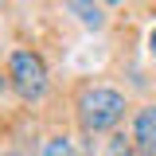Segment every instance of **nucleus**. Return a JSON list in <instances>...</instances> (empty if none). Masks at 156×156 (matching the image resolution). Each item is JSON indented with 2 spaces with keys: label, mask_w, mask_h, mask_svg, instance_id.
Here are the masks:
<instances>
[{
  "label": "nucleus",
  "mask_w": 156,
  "mask_h": 156,
  "mask_svg": "<svg viewBox=\"0 0 156 156\" xmlns=\"http://www.w3.org/2000/svg\"><path fill=\"white\" fill-rule=\"evenodd\" d=\"M121 117H125V98L117 90H109V86H90L78 98V121H82V129L90 136L113 133Z\"/></svg>",
  "instance_id": "obj_1"
},
{
  "label": "nucleus",
  "mask_w": 156,
  "mask_h": 156,
  "mask_svg": "<svg viewBox=\"0 0 156 156\" xmlns=\"http://www.w3.org/2000/svg\"><path fill=\"white\" fill-rule=\"evenodd\" d=\"M8 82L23 101H39L47 94V66L35 51H12L8 58Z\"/></svg>",
  "instance_id": "obj_2"
},
{
  "label": "nucleus",
  "mask_w": 156,
  "mask_h": 156,
  "mask_svg": "<svg viewBox=\"0 0 156 156\" xmlns=\"http://www.w3.org/2000/svg\"><path fill=\"white\" fill-rule=\"evenodd\" d=\"M133 148L136 156H156V105H140L133 117Z\"/></svg>",
  "instance_id": "obj_3"
},
{
  "label": "nucleus",
  "mask_w": 156,
  "mask_h": 156,
  "mask_svg": "<svg viewBox=\"0 0 156 156\" xmlns=\"http://www.w3.org/2000/svg\"><path fill=\"white\" fill-rule=\"evenodd\" d=\"M66 12H70L82 27H90V31H101V27H105V12L98 8L94 0H66Z\"/></svg>",
  "instance_id": "obj_4"
},
{
  "label": "nucleus",
  "mask_w": 156,
  "mask_h": 156,
  "mask_svg": "<svg viewBox=\"0 0 156 156\" xmlns=\"http://www.w3.org/2000/svg\"><path fill=\"white\" fill-rule=\"evenodd\" d=\"M39 156H78L74 152V144H70V136H47L43 140V148H39Z\"/></svg>",
  "instance_id": "obj_5"
},
{
  "label": "nucleus",
  "mask_w": 156,
  "mask_h": 156,
  "mask_svg": "<svg viewBox=\"0 0 156 156\" xmlns=\"http://www.w3.org/2000/svg\"><path fill=\"white\" fill-rule=\"evenodd\" d=\"M105 156H136L133 136H125V133H109V140H105Z\"/></svg>",
  "instance_id": "obj_6"
},
{
  "label": "nucleus",
  "mask_w": 156,
  "mask_h": 156,
  "mask_svg": "<svg viewBox=\"0 0 156 156\" xmlns=\"http://www.w3.org/2000/svg\"><path fill=\"white\" fill-rule=\"evenodd\" d=\"M148 51L156 55V27H152V35H148Z\"/></svg>",
  "instance_id": "obj_7"
},
{
  "label": "nucleus",
  "mask_w": 156,
  "mask_h": 156,
  "mask_svg": "<svg viewBox=\"0 0 156 156\" xmlns=\"http://www.w3.org/2000/svg\"><path fill=\"white\" fill-rule=\"evenodd\" d=\"M4 86H8V78H0V90H4Z\"/></svg>",
  "instance_id": "obj_8"
},
{
  "label": "nucleus",
  "mask_w": 156,
  "mask_h": 156,
  "mask_svg": "<svg viewBox=\"0 0 156 156\" xmlns=\"http://www.w3.org/2000/svg\"><path fill=\"white\" fill-rule=\"evenodd\" d=\"M101 4H121V0H101Z\"/></svg>",
  "instance_id": "obj_9"
},
{
  "label": "nucleus",
  "mask_w": 156,
  "mask_h": 156,
  "mask_svg": "<svg viewBox=\"0 0 156 156\" xmlns=\"http://www.w3.org/2000/svg\"><path fill=\"white\" fill-rule=\"evenodd\" d=\"M4 156H23V152H4Z\"/></svg>",
  "instance_id": "obj_10"
}]
</instances>
